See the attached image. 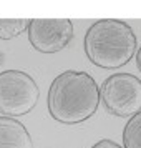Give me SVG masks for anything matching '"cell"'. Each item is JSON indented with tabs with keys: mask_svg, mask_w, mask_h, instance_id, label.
<instances>
[{
	"mask_svg": "<svg viewBox=\"0 0 141 148\" xmlns=\"http://www.w3.org/2000/svg\"><path fill=\"white\" fill-rule=\"evenodd\" d=\"M91 148H123V147H121V145H118L116 141H113V140H106V138H105V140L96 141V143H95V145H93Z\"/></svg>",
	"mask_w": 141,
	"mask_h": 148,
	"instance_id": "cell-9",
	"label": "cell"
},
{
	"mask_svg": "<svg viewBox=\"0 0 141 148\" xmlns=\"http://www.w3.org/2000/svg\"><path fill=\"white\" fill-rule=\"evenodd\" d=\"M123 148H141V112L133 115L125 125Z\"/></svg>",
	"mask_w": 141,
	"mask_h": 148,
	"instance_id": "cell-7",
	"label": "cell"
},
{
	"mask_svg": "<svg viewBox=\"0 0 141 148\" xmlns=\"http://www.w3.org/2000/svg\"><path fill=\"white\" fill-rule=\"evenodd\" d=\"M136 65H138V70L141 72V47L136 50Z\"/></svg>",
	"mask_w": 141,
	"mask_h": 148,
	"instance_id": "cell-10",
	"label": "cell"
},
{
	"mask_svg": "<svg viewBox=\"0 0 141 148\" xmlns=\"http://www.w3.org/2000/svg\"><path fill=\"white\" fill-rule=\"evenodd\" d=\"M100 105V88L87 72H61L50 85L47 107L52 118L63 125H76L93 116Z\"/></svg>",
	"mask_w": 141,
	"mask_h": 148,
	"instance_id": "cell-1",
	"label": "cell"
},
{
	"mask_svg": "<svg viewBox=\"0 0 141 148\" xmlns=\"http://www.w3.org/2000/svg\"><path fill=\"white\" fill-rule=\"evenodd\" d=\"M136 35L126 22L118 18L96 20L85 34V53L101 68L114 70L133 58Z\"/></svg>",
	"mask_w": 141,
	"mask_h": 148,
	"instance_id": "cell-2",
	"label": "cell"
},
{
	"mask_svg": "<svg viewBox=\"0 0 141 148\" xmlns=\"http://www.w3.org/2000/svg\"><path fill=\"white\" fill-rule=\"evenodd\" d=\"M30 18H0V38L10 40L28 28Z\"/></svg>",
	"mask_w": 141,
	"mask_h": 148,
	"instance_id": "cell-8",
	"label": "cell"
},
{
	"mask_svg": "<svg viewBox=\"0 0 141 148\" xmlns=\"http://www.w3.org/2000/svg\"><path fill=\"white\" fill-rule=\"evenodd\" d=\"M100 100L108 113L131 118L141 112V80L131 73H114L103 82Z\"/></svg>",
	"mask_w": 141,
	"mask_h": 148,
	"instance_id": "cell-4",
	"label": "cell"
},
{
	"mask_svg": "<svg viewBox=\"0 0 141 148\" xmlns=\"http://www.w3.org/2000/svg\"><path fill=\"white\" fill-rule=\"evenodd\" d=\"M0 148H33L32 136L22 121L0 116Z\"/></svg>",
	"mask_w": 141,
	"mask_h": 148,
	"instance_id": "cell-6",
	"label": "cell"
},
{
	"mask_svg": "<svg viewBox=\"0 0 141 148\" xmlns=\"http://www.w3.org/2000/svg\"><path fill=\"white\" fill-rule=\"evenodd\" d=\"M40 98V88L22 70H5L0 73V113L22 116L30 113Z\"/></svg>",
	"mask_w": 141,
	"mask_h": 148,
	"instance_id": "cell-3",
	"label": "cell"
},
{
	"mask_svg": "<svg viewBox=\"0 0 141 148\" xmlns=\"http://www.w3.org/2000/svg\"><path fill=\"white\" fill-rule=\"evenodd\" d=\"M28 40L42 53H57L72 42L75 34L70 18H30Z\"/></svg>",
	"mask_w": 141,
	"mask_h": 148,
	"instance_id": "cell-5",
	"label": "cell"
}]
</instances>
